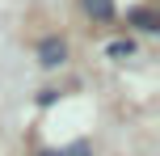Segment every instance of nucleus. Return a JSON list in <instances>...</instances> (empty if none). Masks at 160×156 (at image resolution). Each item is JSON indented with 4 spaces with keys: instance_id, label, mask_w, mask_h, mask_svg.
I'll use <instances>...</instances> for the list:
<instances>
[{
    "instance_id": "1",
    "label": "nucleus",
    "mask_w": 160,
    "mask_h": 156,
    "mask_svg": "<svg viewBox=\"0 0 160 156\" xmlns=\"http://www.w3.org/2000/svg\"><path fill=\"white\" fill-rule=\"evenodd\" d=\"M63 59H68V42H63V38L51 34V38L38 42V63H42V68H59Z\"/></svg>"
},
{
    "instance_id": "2",
    "label": "nucleus",
    "mask_w": 160,
    "mask_h": 156,
    "mask_svg": "<svg viewBox=\"0 0 160 156\" xmlns=\"http://www.w3.org/2000/svg\"><path fill=\"white\" fill-rule=\"evenodd\" d=\"M127 25H139V30L152 34V30H160V17L152 13V8H131V13H127Z\"/></svg>"
},
{
    "instance_id": "3",
    "label": "nucleus",
    "mask_w": 160,
    "mask_h": 156,
    "mask_svg": "<svg viewBox=\"0 0 160 156\" xmlns=\"http://www.w3.org/2000/svg\"><path fill=\"white\" fill-rule=\"evenodd\" d=\"M80 8H84L93 21H110L114 17V0H80Z\"/></svg>"
},
{
    "instance_id": "4",
    "label": "nucleus",
    "mask_w": 160,
    "mask_h": 156,
    "mask_svg": "<svg viewBox=\"0 0 160 156\" xmlns=\"http://www.w3.org/2000/svg\"><path fill=\"white\" fill-rule=\"evenodd\" d=\"M105 55H110V59H127V55H135V42H131V38H114L110 47H105Z\"/></svg>"
},
{
    "instance_id": "5",
    "label": "nucleus",
    "mask_w": 160,
    "mask_h": 156,
    "mask_svg": "<svg viewBox=\"0 0 160 156\" xmlns=\"http://www.w3.org/2000/svg\"><path fill=\"white\" fill-rule=\"evenodd\" d=\"M63 156H93V152H88V143H84V139H76L72 148H63Z\"/></svg>"
},
{
    "instance_id": "6",
    "label": "nucleus",
    "mask_w": 160,
    "mask_h": 156,
    "mask_svg": "<svg viewBox=\"0 0 160 156\" xmlns=\"http://www.w3.org/2000/svg\"><path fill=\"white\" fill-rule=\"evenodd\" d=\"M55 97H59L55 89H42V93H38V106H51V101H55Z\"/></svg>"
},
{
    "instance_id": "7",
    "label": "nucleus",
    "mask_w": 160,
    "mask_h": 156,
    "mask_svg": "<svg viewBox=\"0 0 160 156\" xmlns=\"http://www.w3.org/2000/svg\"><path fill=\"white\" fill-rule=\"evenodd\" d=\"M38 156H63V152H55V148H42V152H38Z\"/></svg>"
}]
</instances>
